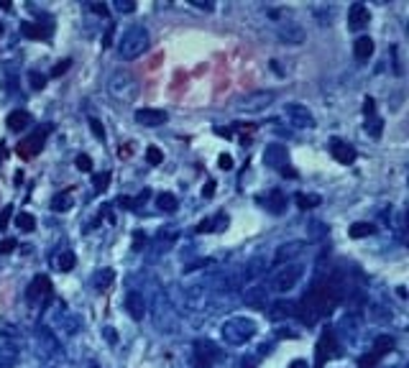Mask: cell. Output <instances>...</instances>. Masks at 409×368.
<instances>
[{
	"label": "cell",
	"mask_w": 409,
	"mask_h": 368,
	"mask_svg": "<svg viewBox=\"0 0 409 368\" xmlns=\"http://www.w3.org/2000/svg\"><path fill=\"white\" fill-rule=\"evenodd\" d=\"M284 118H287L294 128H317L315 115H312L310 108L302 105V102H287V105H284Z\"/></svg>",
	"instance_id": "obj_6"
},
{
	"label": "cell",
	"mask_w": 409,
	"mask_h": 368,
	"mask_svg": "<svg viewBox=\"0 0 409 368\" xmlns=\"http://www.w3.org/2000/svg\"><path fill=\"white\" fill-rule=\"evenodd\" d=\"M74 164H77V169H80V171H92V159H90L87 153H80Z\"/></svg>",
	"instance_id": "obj_42"
},
{
	"label": "cell",
	"mask_w": 409,
	"mask_h": 368,
	"mask_svg": "<svg viewBox=\"0 0 409 368\" xmlns=\"http://www.w3.org/2000/svg\"><path fill=\"white\" fill-rule=\"evenodd\" d=\"M21 34H23L26 39H49V34H52V29H41L39 23H31V21H23V23H21Z\"/></svg>",
	"instance_id": "obj_24"
},
{
	"label": "cell",
	"mask_w": 409,
	"mask_h": 368,
	"mask_svg": "<svg viewBox=\"0 0 409 368\" xmlns=\"http://www.w3.org/2000/svg\"><path fill=\"white\" fill-rule=\"evenodd\" d=\"M368 21H371L368 8H366L363 3H353L350 11H348V29H350V31H361V29L368 26Z\"/></svg>",
	"instance_id": "obj_12"
},
{
	"label": "cell",
	"mask_w": 409,
	"mask_h": 368,
	"mask_svg": "<svg viewBox=\"0 0 409 368\" xmlns=\"http://www.w3.org/2000/svg\"><path fill=\"white\" fill-rule=\"evenodd\" d=\"M103 335H105V340H108V343H113V345L118 343V332H115V327H105V330H103Z\"/></svg>",
	"instance_id": "obj_49"
},
{
	"label": "cell",
	"mask_w": 409,
	"mask_h": 368,
	"mask_svg": "<svg viewBox=\"0 0 409 368\" xmlns=\"http://www.w3.org/2000/svg\"><path fill=\"white\" fill-rule=\"evenodd\" d=\"M243 302L253 309H266V289L264 286H248L243 292Z\"/></svg>",
	"instance_id": "obj_20"
},
{
	"label": "cell",
	"mask_w": 409,
	"mask_h": 368,
	"mask_svg": "<svg viewBox=\"0 0 409 368\" xmlns=\"http://www.w3.org/2000/svg\"><path fill=\"white\" fill-rule=\"evenodd\" d=\"M302 274H304V266H302V264H287L284 269L276 271V276L271 279V286H274L276 292H289V289H294V286L299 284Z\"/></svg>",
	"instance_id": "obj_5"
},
{
	"label": "cell",
	"mask_w": 409,
	"mask_h": 368,
	"mask_svg": "<svg viewBox=\"0 0 409 368\" xmlns=\"http://www.w3.org/2000/svg\"><path fill=\"white\" fill-rule=\"evenodd\" d=\"M353 54H355V59L366 62V59L373 54V39H371V36H358L355 44H353Z\"/></svg>",
	"instance_id": "obj_23"
},
{
	"label": "cell",
	"mask_w": 409,
	"mask_h": 368,
	"mask_svg": "<svg viewBox=\"0 0 409 368\" xmlns=\"http://www.w3.org/2000/svg\"><path fill=\"white\" fill-rule=\"evenodd\" d=\"M156 207H159L161 213H174V210L179 207V202H176V197H174L171 192H161V195L156 197Z\"/></svg>",
	"instance_id": "obj_29"
},
{
	"label": "cell",
	"mask_w": 409,
	"mask_h": 368,
	"mask_svg": "<svg viewBox=\"0 0 409 368\" xmlns=\"http://www.w3.org/2000/svg\"><path fill=\"white\" fill-rule=\"evenodd\" d=\"M166 120H169L166 110H159V108H141V110H136V123L143 125V128H159Z\"/></svg>",
	"instance_id": "obj_8"
},
{
	"label": "cell",
	"mask_w": 409,
	"mask_h": 368,
	"mask_svg": "<svg viewBox=\"0 0 409 368\" xmlns=\"http://www.w3.org/2000/svg\"><path fill=\"white\" fill-rule=\"evenodd\" d=\"M6 125H8V130L21 133V130H26V128L31 125V115H29L26 110H13V113L6 118Z\"/></svg>",
	"instance_id": "obj_21"
},
{
	"label": "cell",
	"mask_w": 409,
	"mask_h": 368,
	"mask_svg": "<svg viewBox=\"0 0 409 368\" xmlns=\"http://www.w3.org/2000/svg\"><path fill=\"white\" fill-rule=\"evenodd\" d=\"M16 228H18L21 233H34V230H36V218H34L31 213H18V215H16Z\"/></svg>",
	"instance_id": "obj_30"
},
{
	"label": "cell",
	"mask_w": 409,
	"mask_h": 368,
	"mask_svg": "<svg viewBox=\"0 0 409 368\" xmlns=\"http://www.w3.org/2000/svg\"><path fill=\"white\" fill-rule=\"evenodd\" d=\"M90 368H97V365H95V363H92V365H90Z\"/></svg>",
	"instance_id": "obj_60"
},
{
	"label": "cell",
	"mask_w": 409,
	"mask_h": 368,
	"mask_svg": "<svg viewBox=\"0 0 409 368\" xmlns=\"http://www.w3.org/2000/svg\"><path fill=\"white\" fill-rule=\"evenodd\" d=\"M218 164H220V169H225V171H231V169H233V156H231V153H220V159H218Z\"/></svg>",
	"instance_id": "obj_47"
},
{
	"label": "cell",
	"mask_w": 409,
	"mask_h": 368,
	"mask_svg": "<svg viewBox=\"0 0 409 368\" xmlns=\"http://www.w3.org/2000/svg\"><path fill=\"white\" fill-rule=\"evenodd\" d=\"M292 314H297L292 302H276L274 309H271V317H292Z\"/></svg>",
	"instance_id": "obj_34"
},
{
	"label": "cell",
	"mask_w": 409,
	"mask_h": 368,
	"mask_svg": "<svg viewBox=\"0 0 409 368\" xmlns=\"http://www.w3.org/2000/svg\"><path fill=\"white\" fill-rule=\"evenodd\" d=\"M108 184H110V171H103V174H95V176H92V187H95V192H105Z\"/></svg>",
	"instance_id": "obj_35"
},
{
	"label": "cell",
	"mask_w": 409,
	"mask_h": 368,
	"mask_svg": "<svg viewBox=\"0 0 409 368\" xmlns=\"http://www.w3.org/2000/svg\"><path fill=\"white\" fill-rule=\"evenodd\" d=\"M90 11H92V13H97V16H108V8H105V6H100V3H90Z\"/></svg>",
	"instance_id": "obj_52"
},
{
	"label": "cell",
	"mask_w": 409,
	"mask_h": 368,
	"mask_svg": "<svg viewBox=\"0 0 409 368\" xmlns=\"http://www.w3.org/2000/svg\"><path fill=\"white\" fill-rule=\"evenodd\" d=\"M189 3H192L194 8H205V11H213V3H210V0H189Z\"/></svg>",
	"instance_id": "obj_50"
},
{
	"label": "cell",
	"mask_w": 409,
	"mask_h": 368,
	"mask_svg": "<svg viewBox=\"0 0 409 368\" xmlns=\"http://www.w3.org/2000/svg\"><path fill=\"white\" fill-rule=\"evenodd\" d=\"M274 100H276V92H274V90H256V92H248V95L238 97L236 110H238V113H261V110H266Z\"/></svg>",
	"instance_id": "obj_4"
},
{
	"label": "cell",
	"mask_w": 409,
	"mask_h": 368,
	"mask_svg": "<svg viewBox=\"0 0 409 368\" xmlns=\"http://www.w3.org/2000/svg\"><path fill=\"white\" fill-rule=\"evenodd\" d=\"M141 246H146V238H143L141 233H136V235H133V251H143Z\"/></svg>",
	"instance_id": "obj_51"
},
{
	"label": "cell",
	"mask_w": 409,
	"mask_h": 368,
	"mask_svg": "<svg viewBox=\"0 0 409 368\" xmlns=\"http://www.w3.org/2000/svg\"><path fill=\"white\" fill-rule=\"evenodd\" d=\"M36 337H39V345H41V353L44 355H49V358H54V355H59V350H62V345H59V340H57V335L49 330V327H39V332H36Z\"/></svg>",
	"instance_id": "obj_15"
},
{
	"label": "cell",
	"mask_w": 409,
	"mask_h": 368,
	"mask_svg": "<svg viewBox=\"0 0 409 368\" xmlns=\"http://www.w3.org/2000/svg\"><path fill=\"white\" fill-rule=\"evenodd\" d=\"M57 325H62V330H64L67 335H74V332L82 330V320H80L77 314H69V312L57 314Z\"/></svg>",
	"instance_id": "obj_22"
},
{
	"label": "cell",
	"mask_w": 409,
	"mask_h": 368,
	"mask_svg": "<svg viewBox=\"0 0 409 368\" xmlns=\"http://www.w3.org/2000/svg\"><path fill=\"white\" fill-rule=\"evenodd\" d=\"M49 297H52V281H49V276H34V281L26 289V299L39 304V302H46Z\"/></svg>",
	"instance_id": "obj_9"
},
{
	"label": "cell",
	"mask_w": 409,
	"mask_h": 368,
	"mask_svg": "<svg viewBox=\"0 0 409 368\" xmlns=\"http://www.w3.org/2000/svg\"><path fill=\"white\" fill-rule=\"evenodd\" d=\"M294 202H297L299 210H312V207H317L322 200H320L317 195H304V192H299V195H294Z\"/></svg>",
	"instance_id": "obj_32"
},
{
	"label": "cell",
	"mask_w": 409,
	"mask_h": 368,
	"mask_svg": "<svg viewBox=\"0 0 409 368\" xmlns=\"http://www.w3.org/2000/svg\"><path fill=\"white\" fill-rule=\"evenodd\" d=\"M146 161H148L151 166H159V164L164 161V153H161L156 146H151V148H146Z\"/></svg>",
	"instance_id": "obj_37"
},
{
	"label": "cell",
	"mask_w": 409,
	"mask_h": 368,
	"mask_svg": "<svg viewBox=\"0 0 409 368\" xmlns=\"http://www.w3.org/2000/svg\"><path fill=\"white\" fill-rule=\"evenodd\" d=\"M220 332H223L225 343H231V345H246L256 335V322L248 320V317H231V320L223 322Z\"/></svg>",
	"instance_id": "obj_3"
},
{
	"label": "cell",
	"mask_w": 409,
	"mask_h": 368,
	"mask_svg": "<svg viewBox=\"0 0 409 368\" xmlns=\"http://www.w3.org/2000/svg\"><path fill=\"white\" fill-rule=\"evenodd\" d=\"M264 205H266V210H269L271 215H282V213L287 210V195H284L282 190H271V192L266 195Z\"/></svg>",
	"instance_id": "obj_19"
},
{
	"label": "cell",
	"mask_w": 409,
	"mask_h": 368,
	"mask_svg": "<svg viewBox=\"0 0 409 368\" xmlns=\"http://www.w3.org/2000/svg\"><path fill=\"white\" fill-rule=\"evenodd\" d=\"M241 368H253V363H248V360H243V365Z\"/></svg>",
	"instance_id": "obj_58"
},
{
	"label": "cell",
	"mask_w": 409,
	"mask_h": 368,
	"mask_svg": "<svg viewBox=\"0 0 409 368\" xmlns=\"http://www.w3.org/2000/svg\"><path fill=\"white\" fill-rule=\"evenodd\" d=\"M378 360H381V358H378L376 353H368V355H363V358L358 360V368H376Z\"/></svg>",
	"instance_id": "obj_41"
},
{
	"label": "cell",
	"mask_w": 409,
	"mask_h": 368,
	"mask_svg": "<svg viewBox=\"0 0 409 368\" xmlns=\"http://www.w3.org/2000/svg\"><path fill=\"white\" fill-rule=\"evenodd\" d=\"M74 264H77V256H74L72 251H67V248H64L62 253H57V258H54V266H57V271H62V274L72 271Z\"/></svg>",
	"instance_id": "obj_25"
},
{
	"label": "cell",
	"mask_w": 409,
	"mask_h": 368,
	"mask_svg": "<svg viewBox=\"0 0 409 368\" xmlns=\"http://www.w3.org/2000/svg\"><path fill=\"white\" fill-rule=\"evenodd\" d=\"M394 350V337L391 335H378L376 340H373V350L371 353H376L378 358H384L386 353H391Z\"/></svg>",
	"instance_id": "obj_27"
},
{
	"label": "cell",
	"mask_w": 409,
	"mask_h": 368,
	"mask_svg": "<svg viewBox=\"0 0 409 368\" xmlns=\"http://www.w3.org/2000/svg\"><path fill=\"white\" fill-rule=\"evenodd\" d=\"M90 130H92V136L97 141H105V128H103V123L97 118H90Z\"/></svg>",
	"instance_id": "obj_38"
},
{
	"label": "cell",
	"mask_w": 409,
	"mask_h": 368,
	"mask_svg": "<svg viewBox=\"0 0 409 368\" xmlns=\"http://www.w3.org/2000/svg\"><path fill=\"white\" fill-rule=\"evenodd\" d=\"M44 138H46V133H41V130L31 133L29 138H23V141L18 143V153H21L23 159H31V156H36V153L44 148Z\"/></svg>",
	"instance_id": "obj_14"
},
{
	"label": "cell",
	"mask_w": 409,
	"mask_h": 368,
	"mask_svg": "<svg viewBox=\"0 0 409 368\" xmlns=\"http://www.w3.org/2000/svg\"><path fill=\"white\" fill-rule=\"evenodd\" d=\"M0 36H3V23H0Z\"/></svg>",
	"instance_id": "obj_59"
},
{
	"label": "cell",
	"mask_w": 409,
	"mask_h": 368,
	"mask_svg": "<svg viewBox=\"0 0 409 368\" xmlns=\"http://www.w3.org/2000/svg\"><path fill=\"white\" fill-rule=\"evenodd\" d=\"M148 44H151L148 29L141 26V23H136V26H131V29L123 34V39H120V44H118V54H120L123 62H131V59H138V57L148 49Z\"/></svg>",
	"instance_id": "obj_1"
},
{
	"label": "cell",
	"mask_w": 409,
	"mask_h": 368,
	"mask_svg": "<svg viewBox=\"0 0 409 368\" xmlns=\"http://www.w3.org/2000/svg\"><path fill=\"white\" fill-rule=\"evenodd\" d=\"M381 128H384V120H381V118H373V120H371V125H366V130H368L373 138H378V136H381Z\"/></svg>",
	"instance_id": "obj_44"
},
{
	"label": "cell",
	"mask_w": 409,
	"mask_h": 368,
	"mask_svg": "<svg viewBox=\"0 0 409 368\" xmlns=\"http://www.w3.org/2000/svg\"><path fill=\"white\" fill-rule=\"evenodd\" d=\"M113 34H115V23H108V29H105V36H103V49L113 46Z\"/></svg>",
	"instance_id": "obj_46"
},
{
	"label": "cell",
	"mask_w": 409,
	"mask_h": 368,
	"mask_svg": "<svg viewBox=\"0 0 409 368\" xmlns=\"http://www.w3.org/2000/svg\"><path fill=\"white\" fill-rule=\"evenodd\" d=\"M6 156H8V148H6V143H0V164L6 161Z\"/></svg>",
	"instance_id": "obj_57"
},
{
	"label": "cell",
	"mask_w": 409,
	"mask_h": 368,
	"mask_svg": "<svg viewBox=\"0 0 409 368\" xmlns=\"http://www.w3.org/2000/svg\"><path fill=\"white\" fill-rule=\"evenodd\" d=\"M287 161H289L287 146H282V143H269V146L264 148V164H266V166L282 169V166H287Z\"/></svg>",
	"instance_id": "obj_11"
},
{
	"label": "cell",
	"mask_w": 409,
	"mask_h": 368,
	"mask_svg": "<svg viewBox=\"0 0 409 368\" xmlns=\"http://www.w3.org/2000/svg\"><path fill=\"white\" fill-rule=\"evenodd\" d=\"M69 207H72V197H69V192L57 195V197L52 200V210H54V213H67Z\"/></svg>",
	"instance_id": "obj_33"
},
{
	"label": "cell",
	"mask_w": 409,
	"mask_h": 368,
	"mask_svg": "<svg viewBox=\"0 0 409 368\" xmlns=\"http://www.w3.org/2000/svg\"><path fill=\"white\" fill-rule=\"evenodd\" d=\"M29 85H31L34 90H44V87H46V74L31 69V72H29Z\"/></svg>",
	"instance_id": "obj_36"
},
{
	"label": "cell",
	"mask_w": 409,
	"mask_h": 368,
	"mask_svg": "<svg viewBox=\"0 0 409 368\" xmlns=\"http://www.w3.org/2000/svg\"><path fill=\"white\" fill-rule=\"evenodd\" d=\"M279 171H282L284 176H289V179H297V171H294V169H289V164H287V166H282Z\"/></svg>",
	"instance_id": "obj_56"
},
{
	"label": "cell",
	"mask_w": 409,
	"mask_h": 368,
	"mask_svg": "<svg viewBox=\"0 0 409 368\" xmlns=\"http://www.w3.org/2000/svg\"><path fill=\"white\" fill-rule=\"evenodd\" d=\"M16 360H18V350H16V345H3L0 348V368H13L16 365Z\"/></svg>",
	"instance_id": "obj_26"
},
{
	"label": "cell",
	"mask_w": 409,
	"mask_h": 368,
	"mask_svg": "<svg viewBox=\"0 0 409 368\" xmlns=\"http://www.w3.org/2000/svg\"><path fill=\"white\" fill-rule=\"evenodd\" d=\"M13 251H16V241H13V238H8V241L0 243V253H13Z\"/></svg>",
	"instance_id": "obj_48"
},
{
	"label": "cell",
	"mask_w": 409,
	"mask_h": 368,
	"mask_svg": "<svg viewBox=\"0 0 409 368\" xmlns=\"http://www.w3.org/2000/svg\"><path fill=\"white\" fill-rule=\"evenodd\" d=\"M210 225H213V230H225V228H228V215H225V213H218V215L210 220Z\"/></svg>",
	"instance_id": "obj_40"
},
{
	"label": "cell",
	"mask_w": 409,
	"mask_h": 368,
	"mask_svg": "<svg viewBox=\"0 0 409 368\" xmlns=\"http://www.w3.org/2000/svg\"><path fill=\"white\" fill-rule=\"evenodd\" d=\"M363 113H366V115H373V100H371V97L363 100Z\"/></svg>",
	"instance_id": "obj_55"
},
{
	"label": "cell",
	"mask_w": 409,
	"mask_h": 368,
	"mask_svg": "<svg viewBox=\"0 0 409 368\" xmlns=\"http://www.w3.org/2000/svg\"><path fill=\"white\" fill-rule=\"evenodd\" d=\"M113 279H115V271L113 269H100V271H95V276H92V284H95V289H105V286H110L113 284Z\"/></svg>",
	"instance_id": "obj_28"
},
{
	"label": "cell",
	"mask_w": 409,
	"mask_h": 368,
	"mask_svg": "<svg viewBox=\"0 0 409 368\" xmlns=\"http://www.w3.org/2000/svg\"><path fill=\"white\" fill-rule=\"evenodd\" d=\"M194 350H197L199 363H202L205 368H208L213 360H220V358H223V353L218 350V345L210 343V340H197V343H194Z\"/></svg>",
	"instance_id": "obj_13"
},
{
	"label": "cell",
	"mask_w": 409,
	"mask_h": 368,
	"mask_svg": "<svg viewBox=\"0 0 409 368\" xmlns=\"http://www.w3.org/2000/svg\"><path fill=\"white\" fill-rule=\"evenodd\" d=\"M376 233V228L371 225V223H353L350 228H348V235L350 238H368V235H373Z\"/></svg>",
	"instance_id": "obj_31"
},
{
	"label": "cell",
	"mask_w": 409,
	"mask_h": 368,
	"mask_svg": "<svg viewBox=\"0 0 409 368\" xmlns=\"http://www.w3.org/2000/svg\"><path fill=\"white\" fill-rule=\"evenodd\" d=\"M213 230V225H210V220H202L199 225H197V233H210Z\"/></svg>",
	"instance_id": "obj_54"
},
{
	"label": "cell",
	"mask_w": 409,
	"mask_h": 368,
	"mask_svg": "<svg viewBox=\"0 0 409 368\" xmlns=\"http://www.w3.org/2000/svg\"><path fill=\"white\" fill-rule=\"evenodd\" d=\"M115 11L118 13H133L136 11V0H115Z\"/></svg>",
	"instance_id": "obj_39"
},
{
	"label": "cell",
	"mask_w": 409,
	"mask_h": 368,
	"mask_svg": "<svg viewBox=\"0 0 409 368\" xmlns=\"http://www.w3.org/2000/svg\"><path fill=\"white\" fill-rule=\"evenodd\" d=\"M125 309L133 320H143L146 314V302H143V294L141 292H128L125 294Z\"/></svg>",
	"instance_id": "obj_18"
},
{
	"label": "cell",
	"mask_w": 409,
	"mask_h": 368,
	"mask_svg": "<svg viewBox=\"0 0 409 368\" xmlns=\"http://www.w3.org/2000/svg\"><path fill=\"white\" fill-rule=\"evenodd\" d=\"M302 251H304V241H289V243H284V246L276 248L274 264H289V261L297 258Z\"/></svg>",
	"instance_id": "obj_17"
},
{
	"label": "cell",
	"mask_w": 409,
	"mask_h": 368,
	"mask_svg": "<svg viewBox=\"0 0 409 368\" xmlns=\"http://www.w3.org/2000/svg\"><path fill=\"white\" fill-rule=\"evenodd\" d=\"M330 153H333V159L340 161V164H353V161H355V148H353L350 143L340 141V138H333V141H330Z\"/></svg>",
	"instance_id": "obj_16"
},
{
	"label": "cell",
	"mask_w": 409,
	"mask_h": 368,
	"mask_svg": "<svg viewBox=\"0 0 409 368\" xmlns=\"http://www.w3.org/2000/svg\"><path fill=\"white\" fill-rule=\"evenodd\" d=\"M11 218H13V205H6V207H3V215H0V230L8 228Z\"/></svg>",
	"instance_id": "obj_43"
},
{
	"label": "cell",
	"mask_w": 409,
	"mask_h": 368,
	"mask_svg": "<svg viewBox=\"0 0 409 368\" xmlns=\"http://www.w3.org/2000/svg\"><path fill=\"white\" fill-rule=\"evenodd\" d=\"M69 67H72V59H62V62H59V64L52 69V77H62V74H64Z\"/></svg>",
	"instance_id": "obj_45"
},
{
	"label": "cell",
	"mask_w": 409,
	"mask_h": 368,
	"mask_svg": "<svg viewBox=\"0 0 409 368\" xmlns=\"http://www.w3.org/2000/svg\"><path fill=\"white\" fill-rule=\"evenodd\" d=\"M276 36L282 44H289V46H302L304 39H307V31L299 26V23H282L276 29Z\"/></svg>",
	"instance_id": "obj_7"
},
{
	"label": "cell",
	"mask_w": 409,
	"mask_h": 368,
	"mask_svg": "<svg viewBox=\"0 0 409 368\" xmlns=\"http://www.w3.org/2000/svg\"><path fill=\"white\" fill-rule=\"evenodd\" d=\"M213 195H215V181H208V187L202 190V197H208V200H210Z\"/></svg>",
	"instance_id": "obj_53"
},
{
	"label": "cell",
	"mask_w": 409,
	"mask_h": 368,
	"mask_svg": "<svg viewBox=\"0 0 409 368\" xmlns=\"http://www.w3.org/2000/svg\"><path fill=\"white\" fill-rule=\"evenodd\" d=\"M315 350H317V355H315V368H322V365L327 363V358L335 355V335H333V330H325V332L320 335Z\"/></svg>",
	"instance_id": "obj_10"
},
{
	"label": "cell",
	"mask_w": 409,
	"mask_h": 368,
	"mask_svg": "<svg viewBox=\"0 0 409 368\" xmlns=\"http://www.w3.org/2000/svg\"><path fill=\"white\" fill-rule=\"evenodd\" d=\"M108 92L118 100V102H133L141 92L138 80L128 72V69H118L110 80H108Z\"/></svg>",
	"instance_id": "obj_2"
}]
</instances>
